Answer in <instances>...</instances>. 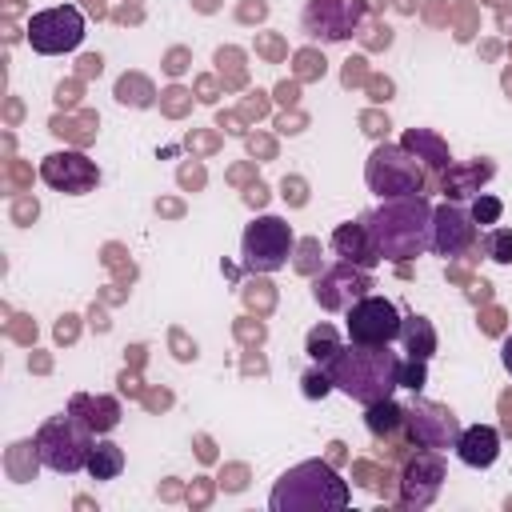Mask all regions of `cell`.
Returning <instances> with one entry per match:
<instances>
[{
	"label": "cell",
	"mask_w": 512,
	"mask_h": 512,
	"mask_svg": "<svg viewBox=\"0 0 512 512\" xmlns=\"http://www.w3.org/2000/svg\"><path fill=\"white\" fill-rule=\"evenodd\" d=\"M360 220L368 224L380 260L408 264V260L432 252V204H428L420 192H416V196L380 200V204L368 208Z\"/></svg>",
	"instance_id": "1"
},
{
	"label": "cell",
	"mask_w": 512,
	"mask_h": 512,
	"mask_svg": "<svg viewBox=\"0 0 512 512\" xmlns=\"http://www.w3.org/2000/svg\"><path fill=\"white\" fill-rule=\"evenodd\" d=\"M400 360L392 344H340L320 368L332 376V388L356 404L388 400L400 388Z\"/></svg>",
	"instance_id": "2"
},
{
	"label": "cell",
	"mask_w": 512,
	"mask_h": 512,
	"mask_svg": "<svg viewBox=\"0 0 512 512\" xmlns=\"http://www.w3.org/2000/svg\"><path fill=\"white\" fill-rule=\"evenodd\" d=\"M352 488L328 460H300L268 492L272 512H340L348 508Z\"/></svg>",
	"instance_id": "3"
},
{
	"label": "cell",
	"mask_w": 512,
	"mask_h": 512,
	"mask_svg": "<svg viewBox=\"0 0 512 512\" xmlns=\"http://www.w3.org/2000/svg\"><path fill=\"white\" fill-rule=\"evenodd\" d=\"M96 444V432L68 408V412H56L48 416L40 428H36V460L48 468V472H60V476H76L88 468V452Z\"/></svg>",
	"instance_id": "4"
},
{
	"label": "cell",
	"mask_w": 512,
	"mask_h": 512,
	"mask_svg": "<svg viewBox=\"0 0 512 512\" xmlns=\"http://www.w3.org/2000/svg\"><path fill=\"white\" fill-rule=\"evenodd\" d=\"M364 184L380 200L424 192V164L404 144H376L364 160Z\"/></svg>",
	"instance_id": "5"
},
{
	"label": "cell",
	"mask_w": 512,
	"mask_h": 512,
	"mask_svg": "<svg viewBox=\"0 0 512 512\" xmlns=\"http://www.w3.org/2000/svg\"><path fill=\"white\" fill-rule=\"evenodd\" d=\"M292 244H296V236H292V224L284 216H272V212L268 216H256L240 232L244 268L248 272H260V276L280 272L288 264V256H292Z\"/></svg>",
	"instance_id": "6"
},
{
	"label": "cell",
	"mask_w": 512,
	"mask_h": 512,
	"mask_svg": "<svg viewBox=\"0 0 512 512\" xmlns=\"http://www.w3.org/2000/svg\"><path fill=\"white\" fill-rule=\"evenodd\" d=\"M84 32H88L84 12L76 4H56V8L32 12V20L24 28V40L40 56H64V52H76L84 44Z\"/></svg>",
	"instance_id": "7"
},
{
	"label": "cell",
	"mask_w": 512,
	"mask_h": 512,
	"mask_svg": "<svg viewBox=\"0 0 512 512\" xmlns=\"http://www.w3.org/2000/svg\"><path fill=\"white\" fill-rule=\"evenodd\" d=\"M400 324H404V316H400L396 300L376 296V292L360 296L344 312L348 344H392V340H400Z\"/></svg>",
	"instance_id": "8"
},
{
	"label": "cell",
	"mask_w": 512,
	"mask_h": 512,
	"mask_svg": "<svg viewBox=\"0 0 512 512\" xmlns=\"http://www.w3.org/2000/svg\"><path fill=\"white\" fill-rule=\"evenodd\" d=\"M368 292H372V272L360 268V264H348V260H336L332 268H324L312 280V300L324 312H348Z\"/></svg>",
	"instance_id": "9"
},
{
	"label": "cell",
	"mask_w": 512,
	"mask_h": 512,
	"mask_svg": "<svg viewBox=\"0 0 512 512\" xmlns=\"http://www.w3.org/2000/svg\"><path fill=\"white\" fill-rule=\"evenodd\" d=\"M40 180L52 188V192H64V196H84V192H96L100 184V168L96 160H88L80 148H56L40 160Z\"/></svg>",
	"instance_id": "10"
},
{
	"label": "cell",
	"mask_w": 512,
	"mask_h": 512,
	"mask_svg": "<svg viewBox=\"0 0 512 512\" xmlns=\"http://www.w3.org/2000/svg\"><path fill=\"white\" fill-rule=\"evenodd\" d=\"M444 488V456L436 448H420L404 472H400V504L404 508H428Z\"/></svg>",
	"instance_id": "11"
},
{
	"label": "cell",
	"mask_w": 512,
	"mask_h": 512,
	"mask_svg": "<svg viewBox=\"0 0 512 512\" xmlns=\"http://www.w3.org/2000/svg\"><path fill=\"white\" fill-rule=\"evenodd\" d=\"M360 16H364V4L360 0H308L300 20H304V32L312 40L336 44V40H348L356 32Z\"/></svg>",
	"instance_id": "12"
},
{
	"label": "cell",
	"mask_w": 512,
	"mask_h": 512,
	"mask_svg": "<svg viewBox=\"0 0 512 512\" xmlns=\"http://www.w3.org/2000/svg\"><path fill=\"white\" fill-rule=\"evenodd\" d=\"M408 432H412V440H416L420 448H436V452H444V448L456 444V436H460V420H456L452 408L416 396V400L408 404Z\"/></svg>",
	"instance_id": "13"
},
{
	"label": "cell",
	"mask_w": 512,
	"mask_h": 512,
	"mask_svg": "<svg viewBox=\"0 0 512 512\" xmlns=\"http://www.w3.org/2000/svg\"><path fill=\"white\" fill-rule=\"evenodd\" d=\"M480 240V228L468 208L460 204H432V252L436 256H460Z\"/></svg>",
	"instance_id": "14"
},
{
	"label": "cell",
	"mask_w": 512,
	"mask_h": 512,
	"mask_svg": "<svg viewBox=\"0 0 512 512\" xmlns=\"http://www.w3.org/2000/svg\"><path fill=\"white\" fill-rule=\"evenodd\" d=\"M332 252H336L340 260H348V264L368 268V272L380 264V252H376L372 232H368L364 220H344V224H336V228H332Z\"/></svg>",
	"instance_id": "15"
},
{
	"label": "cell",
	"mask_w": 512,
	"mask_h": 512,
	"mask_svg": "<svg viewBox=\"0 0 512 512\" xmlns=\"http://www.w3.org/2000/svg\"><path fill=\"white\" fill-rule=\"evenodd\" d=\"M456 460L468 464V468H492L496 456H500V432L492 424H472V428H460L456 444H452Z\"/></svg>",
	"instance_id": "16"
},
{
	"label": "cell",
	"mask_w": 512,
	"mask_h": 512,
	"mask_svg": "<svg viewBox=\"0 0 512 512\" xmlns=\"http://www.w3.org/2000/svg\"><path fill=\"white\" fill-rule=\"evenodd\" d=\"M400 144H404V148H408L424 168H448V164H452L448 144H444L436 132H428V128H408Z\"/></svg>",
	"instance_id": "17"
},
{
	"label": "cell",
	"mask_w": 512,
	"mask_h": 512,
	"mask_svg": "<svg viewBox=\"0 0 512 512\" xmlns=\"http://www.w3.org/2000/svg\"><path fill=\"white\" fill-rule=\"evenodd\" d=\"M400 344H404L408 356L432 360V352H436V328H432V320H428V316H404V324H400Z\"/></svg>",
	"instance_id": "18"
},
{
	"label": "cell",
	"mask_w": 512,
	"mask_h": 512,
	"mask_svg": "<svg viewBox=\"0 0 512 512\" xmlns=\"http://www.w3.org/2000/svg\"><path fill=\"white\" fill-rule=\"evenodd\" d=\"M364 424L372 436H392L396 428L408 424V408H400L392 396L388 400H376V404H364Z\"/></svg>",
	"instance_id": "19"
},
{
	"label": "cell",
	"mask_w": 512,
	"mask_h": 512,
	"mask_svg": "<svg viewBox=\"0 0 512 512\" xmlns=\"http://www.w3.org/2000/svg\"><path fill=\"white\" fill-rule=\"evenodd\" d=\"M92 480H116L124 472V448L116 440H96L92 452H88V468H84Z\"/></svg>",
	"instance_id": "20"
},
{
	"label": "cell",
	"mask_w": 512,
	"mask_h": 512,
	"mask_svg": "<svg viewBox=\"0 0 512 512\" xmlns=\"http://www.w3.org/2000/svg\"><path fill=\"white\" fill-rule=\"evenodd\" d=\"M72 408H88V416H80L92 432H112L120 424V404L112 396H76Z\"/></svg>",
	"instance_id": "21"
},
{
	"label": "cell",
	"mask_w": 512,
	"mask_h": 512,
	"mask_svg": "<svg viewBox=\"0 0 512 512\" xmlns=\"http://www.w3.org/2000/svg\"><path fill=\"white\" fill-rule=\"evenodd\" d=\"M480 252L492 260V264H512V228H500V224H492V228H484L480 232Z\"/></svg>",
	"instance_id": "22"
},
{
	"label": "cell",
	"mask_w": 512,
	"mask_h": 512,
	"mask_svg": "<svg viewBox=\"0 0 512 512\" xmlns=\"http://www.w3.org/2000/svg\"><path fill=\"white\" fill-rule=\"evenodd\" d=\"M336 348H340V340H336V328H332V324L312 328V332H308V340H304V352H308V360H312V364H324Z\"/></svg>",
	"instance_id": "23"
},
{
	"label": "cell",
	"mask_w": 512,
	"mask_h": 512,
	"mask_svg": "<svg viewBox=\"0 0 512 512\" xmlns=\"http://www.w3.org/2000/svg\"><path fill=\"white\" fill-rule=\"evenodd\" d=\"M468 212H472L476 228H480V224H484V228H492V224L504 216V200H500V196H488V192H480V196L472 200V208H468Z\"/></svg>",
	"instance_id": "24"
},
{
	"label": "cell",
	"mask_w": 512,
	"mask_h": 512,
	"mask_svg": "<svg viewBox=\"0 0 512 512\" xmlns=\"http://www.w3.org/2000/svg\"><path fill=\"white\" fill-rule=\"evenodd\" d=\"M428 360H416V356H404L400 360V388H408V392H420L424 384H428V368H424Z\"/></svg>",
	"instance_id": "25"
},
{
	"label": "cell",
	"mask_w": 512,
	"mask_h": 512,
	"mask_svg": "<svg viewBox=\"0 0 512 512\" xmlns=\"http://www.w3.org/2000/svg\"><path fill=\"white\" fill-rule=\"evenodd\" d=\"M300 392H304L308 400H324V396L332 392V376H328V372L316 364V368H308V372L300 376Z\"/></svg>",
	"instance_id": "26"
},
{
	"label": "cell",
	"mask_w": 512,
	"mask_h": 512,
	"mask_svg": "<svg viewBox=\"0 0 512 512\" xmlns=\"http://www.w3.org/2000/svg\"><path fill=\"white\" fill-rule=\"evenodd\" d=\"M500 364H504V372L512 376V332L500 340Z\"/></svg>",
	"instance_id": "27"
}]
</instances>
